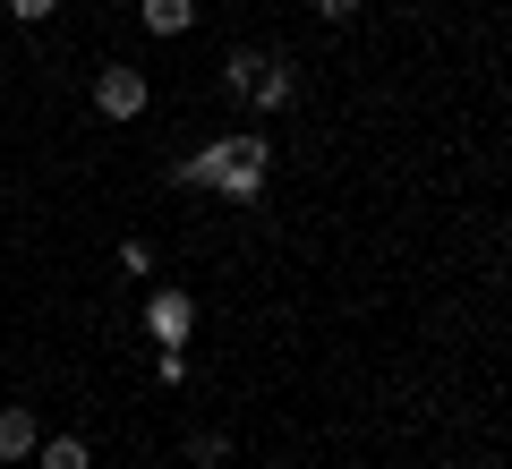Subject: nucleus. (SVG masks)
I'll return each mask as SVG.
<instances>
[{
    "mask_svg": "<svg viewBox=\"0 0 512 469\" xmlns=\"http://www.w3.org/2000/svg\"><path fill=\"white\" fill-rule=\"evenodd\" d=\"M265 171H274V145L265 137H214L180 163V188H214L222 205H256L265 197Z\"/></svg>",
    "mask_w": 512,
    "mask_h": 469,
    "instance_id": "obj_1",
    "label": "nucleus"
},
{
    "mask_svg": "<svg viewBox=\"0 0 512 469\" xmlns=\"http://www.w3.org/2000/svg\"><path fill=\"white\" fill-rule=\"evenodd\" d=\"M154 103V86H146V69H128V60H111L103 77H94V111L103 120H137V111Z\"/></svg>",
    "mask_w": 512,
    "mask_h": 469,
    "instance_id": "obj_2",
    "label": "nucleus"
},
{
    "mask_svg": "<svg viewBox=\"0 0 512 469\" xmlns=\"http://www.w3.org/2000/svg\"><path fill=\"white\" fill-rule=\"evenodd\" d=\"M146 333L163 350H180L188 333H197V299H188V290H171V282H154V299H146Z\"/></svg>",
    "mask_w": 512,
    "mask_h": 469,
    "instance_id": "obj_3",
    "label": "nucleus"
},
{
    "mask_svg": "<svg viewBox=\"0 0 512 469\" xmlns=\"http://www.w3.org/2000/svg\"><path fill=\"white\" fill-rule=\"evenodd\" d=\"M35 444H43L35 410H0V461H35Z\"/></svg>",
    "mask_w": 512,
    "mask_h": 469,
    "instance_id": "obj_4",
    "label": "nucleus"
},
{
    "mask_svg": "<svg viewBox=\"0 0 512 469\" xmlns=\"http://www.w3.org/2000/svg\"><path fill=\"white\" fill-rule=\"evenodd\" d=\"M291 94H299L291 60H265V69H256V86H248V103H256V111H291Z\"/></svg>",
    "mask_w": 512,
    "mask_h": 469,
    "instance_id": "obj_5",
    "label": "nucleus"
},
{
    "mask_svg": "<svg viewBox=\"0 0 512 469\" xmlns=\"http://www.w3.org/2000/svg\"><path fill=\"white\" fill-rule=\"evenodd\" d=\"M137 26L146 35H188L197 26V0H137Z\"/></svg>",
    "mask_w": 512,
    "mask_h": 469,
    "instance_id": "obj_6",
    "label": "nucleus"
},
{
    "mask_svg": "<svg viewBox=\"0 0 512 469\" xmlns=\"http://www.w3.org/2000/svg\"><path fill=\"white\" fill-rule=\"evenodd\" d=\"M35 461H43V469H94V452H86V435H43Z\"/></svg>",
    "mask_w": 512,
    "mask_h": 469,
    "instance_id": "obj_7",
    "label": "nucleus"
},
{
    "mask_svg": "<svg viewBox=\"0 0 512 469\" xmlns=\"http://www.w3.org/2000/svg\"><path fill=\"white\" fill-rule=\"evenodd\" d=\"M256 69H265V52H231V60H222V94H239V103H248Z\"/></svg>",
    "mask_w": 512,
    "mask_h": 469,
    "instance_id": "obj_8",
    "label": "nucleus"
},
{
    "mask_svg": "<svg viewBox=\"0 0 512 469\" xmlns=\"http://www.w3.org/2000/svg\"><path fill=\"white\" fill-rule=\"evenodd\" d=\"M188 461H231V435H214V427H197V435H188Z\"/></svg>",
    "mask_w": 512,
    "mask_h": 469,
    "instance_id": "obj_9",
    "label": "nucleus"
},
{
    "mask_svg": "<svg viewBox=\"0 0 512 469\" xmlns=\"http://www.w3.org/2000/svg\"><path fill=\"white\" fill-rule=\"evenodd\" d=\"M120 273H154V248H146V239H120Z\"/></svg>",
    "mask_w": 512,
    "mask_h": 469,
    "instance_id": "obj_10",
    "label": "nucleus"
},
{
    "mask_svg": "<svg viewBox=\"0 0 512 469\" xmlns=\"http://www.w3.org/2000/svg\"><path fill=\"white\" fill-rule=\"evenodd\" d=\"M154 376H163V384H188V350H154Z\"/></svg>",
    "mask_w": 512,
    "mask_h": 469,
    "instance_id": "obj_11",
    "label": "nucleus"
},
{
    "mask_svg": "<svg viewBox=\"0 0 512 469\" xmlns=\"http://www.w3.org/2000/svg\"><path fill=\"white\" fill-rule=\"evenodd\" d=\"M52 9H60V0H9V18H18V26H43Z\"/></svg>",
    "mask_w": 512,
    "mask_h": 469,
    "instance_id": "obj_12",
    "label": "nucleus"
},
{
    "mask_svg": "<svg viewBox=\"0 0 512 469\" xmlns=\"http://www.w3.org/2000/svg\"><path fill=\"white\" fill-rule=\"evenodd\" d=\"M316 18H325V26H350V18H359V0H316Z\"/></svg>",
    "mask_w": 512,
    "mask_h": 469,
    "instance_id": "obj_13",
    "label": "nucleus"
}]
</instances>
